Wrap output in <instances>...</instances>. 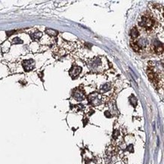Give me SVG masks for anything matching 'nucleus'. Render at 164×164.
<instances>
[{
  "mask_svg": "<svg viewBox=\"0 0 164 164\" xmlns=\"http://www.w3.org/2000/svg\"><path fill=\"white\" fill-rule=\"evenodd\" d=\"M139 26L147 31H151L155 27V20L151 15H143L139 22Z\"/></svg>",
  "mask_w": 164,
  "mask_h": 164,
  "instance_id": "f257e3e1",
  "label": "nucleus"
},
{
  "mask_svg": "<svg viewBox=\"0 0 164 164\" xmlns=\"http://www.w3.org/2000/svg\"><path fill=\"white\" fill-rule=\"evenodd\" d=\"M22 66L25 71H30L35 67V61L33 59H28L23 61Z\"/></svg>",
  "mask_w": 164,
  "mask_h": 164,
  "instance_id": "f03ea898",
  "label": "nucleus"
},
{
  "mask_svg": "<svg viewBox=\"0 0 164 164\" xmlns=\"http://www.w3.org/2000/svg\"><path fill=\"white\" fill-rule=\"evenodd\" d=\"M81 68L80 67H78V66H76V67H73V69L70 71V75L72 77H75V76H77L79 74V73L81 72Z\"/></svg>",
  "mask_w": 164,
  "mask_h": 164,
  "instance_id": "7ed1b4c3",
  "label": "nucleus"
},
{
  "mask_svg": "<svg viewBox=\"0 0 164 164\" xmlns=\"http://www.w3.org/2000/svg\"><path fill=\"white\" fill-rule=\"evenodd\" d=\"M31 38L33 39V40H39V39L43 36V34L41 32H36V33H34L31 34L30 35Z\"/></svg>",
  "mask_w": 164,
  "mask_h": 164,
  "instance_id": "20e7f679",
  "label": "nucleus"
},
{
  "mask_svg": "<svg viewBox=\"0 0 164 164\" xmlns=\"http://www.w3.org/2000/svg\"><path fill=\"white\" fill-rule=\"evenodd\" d=\"M45 33L51 36H56L58 35V32L52 29H46L45 30Z\"/></svg>",
  "mask_w": 164,
  "mask_h": 164,
  "instance_id": "39448f33",
  "label": "nucleus"
},
{
  "mask_svg": "<svg viewBox=\"0 0 164 164\" xmlns=\"http://www.w3.org/2000/svg\"><path fill=\"white\" fill-rule=\"evenodd\" d=\"M138 35H139V33L138 31V30L136 29L135 27H134V28L131 30V37L133 39H135L137 38Z\"/></svg>",
  "mask_w": 164,
  "mask_h": 164,
  "instance_id": "423d86ee",
  "label": "nucleus"
},
{
  "mask_svg": "<svg viewBox=\"0 0 164 164\" xmlns=\"http://www.w3.org/2000/svg\"><path fill=\"white\" fill-rule=\"evenodd\" d=\"M155 51L158 54H160V53H163V45L162 44H158V45H155Z\"/></svg>",
  "mask_w": 164,
  "mask_h": 164,
  "instance_id": "0eeeda50",
  "label": "nucleus"
},
{
  "mask_svg": "<svg viewBox=\"0 0 164 164\" xmlns=\"http://www.w3.org/2000/svg\"><path fill=\"white\" fill-rule=\"evenodd\" d=\"M75 96V98H77V100L79 99V97H80V99L81 100H83L84 99V97H85V95L82 93L80 91H77V92H76V94H74Z\"/></svg>",
  "mask_w": 164,
  "mask_h": 164,
  "instance_id": "6e6552de",
  "label": "nucleus"
},
{
  "mask_svg": "<svg viewBox=\"0 0 164 164\" xmlns=\"http://www.w3.org/2000/svg\"><path fill=\"white\" fill-rule=\"evenodd\" d=\"M23 41L20 39V38H18V37H16V38L13 39V40H12V43L13 44H20V43H22Z\"/></svg>",
  "mask_w": 164,
  "mask_h": 164,
  "instance_id": "1a4fd4ad",
  "label": "nucleus"
},
{
  "mask_svg": "<svg viewBox=\"0 0 164 164\" xmlns=\"http://www.w3.org/2000/svg\"><path fill=\"white\" fill-rule=\"evenodd\" d=\"M132 47L134 50H135V52H139L141 51V49L139 48V46L136 44V43H132Z\"/></svg>",
  "mask_w": 164,
  "mask_h": 164,
  "instance_id": "9d476101",
  "label": "nucleus"
},
{
  "mask_svg": "<svg viewBox=\"0 0 164 164\" xmlns=\"http://www.w3.org/2000/svg\"><path fill=\"white\" fill-rule=\"evenodd\" d=\"M14 33V31H10V32H7V35L8 36H11V35H12V34Z\"/></svg>",
  "mask_w": 164,
  "mask_h": 164,
  "instance_id": "9b49d317",
  "label": "nucleus"
}]
</instances>
